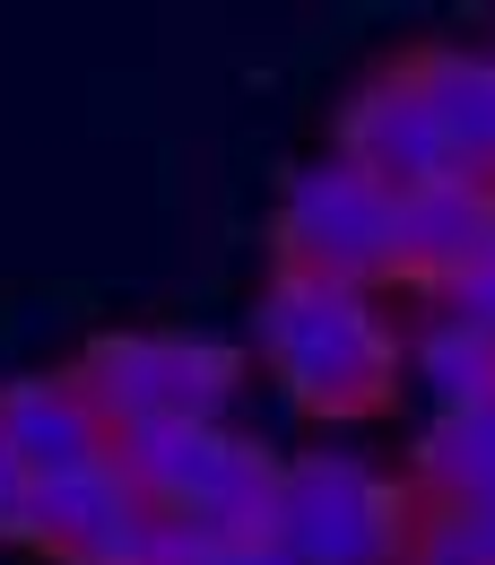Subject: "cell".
<instances>
[{
  "instance_id": "12",
  "label": "cell",
  "mask_w": 495,
  "mask_h": 565,
  "mask_svg": "<svg viewBox=\"0 0 495 565\" xmlns=\"http://www.w3.org/2000/svg\"><path fill=\"white\" fill-rule=\"evenodd\" d=\"M409 374L426 383V401L434 409H470V401H495V340L478 322H452V313H434L418 331V349H409Z\"/></svg>"
},
{
  "instance_id": "11",
  "label": "cell",
  "mask_w": 495,
  "mask_h": 565,
  "mask_svg": "<svg viewBox=\"0 0 495 565\" xmlns=\"http://www.w3.org/2000/svg\"><path fill=\"white\" fill-rule=\"evenodd\" d=\"M409 479H418V495H434V513L495 495V401L434 409L426 435L409 444Z\"/></svg>"
},
{
  "instance_id": "14",
  "label": "cell",
  "mask_w": 495,
  "mask_h": 565,
  "mask_svg": "<svg viewBox=\"0 0 495 565\" xmlns=\"http://www.w3.org/2000/svg\"><path fill=\"white\" fill-rule=\"evenodd\" d=\"M26 488H35V479H26V461H18V452H9V435H0V540H18V531H26Z\"/></svg>"
},
{
  "instance_id": "3",
  "label": "cell",
  "mask_w": 495,
  "mask_h": 565,
  "mask_svg": "<svg viewBox=\"0 0 495 565\" xmlns=\"http://www.w3.org/2000/svg\"><path fill=\"white\" fill-rule=\"evenodd\" d=\"M270 540L295 565H409L418 495L356 452H295V461H279Z\"/></svg>"
},
{
  "instance_id": "10",
  "label": "cell",
  "mask_w": 495,
  "mask_h": 565,
  "mask_svg": "<svg viewBox=\"0 0 495 565\" xmlns=\"http://www.w3.org/2000/svg\"><path fill=\"white\" fill-rule=\"evenodd\" d=\"M409 71L452 140V166L470 183H495V44H426L409 53Z\"/></svg>"
},
{
  "instance_id": "9",
  "label": "cell",
  "mask_w": 495,
  "mask_h": 565,
  "mask_svg": "<svg viewBox=\"0 0 495 565\" xmlns=\"http://www.w3.org/2000/svg\"><path fill=\"white\" fill-rule=\"evenodd\" d=\"M0 435H9V452L26 461V479L78 470V461L114 452V435L87 409V392L71 383V365H62V374H18V383H0Z\"/></svg>"
},
{
  "instance_id": "2",
  "label": "cell",
  "mask_w": 495,
  "mask_h": 565,
  "mask_svg": "<svg viewBox=\"0 0 495 565\" xmlns=\"http://www.w3.org/2000/svg\"><path fill=\"white\" fill-rule=\"evenodd\" d=\"M122 479L140 488L148 513L201 522L217 540H252L270 531L279 504V452L235 435L226 418H157V426H122L114 435Z\"/></svg>"
},
{
  "instance_id": "6",
  "label": "cell",
  "mask_w": 495,
  "mask_h": 565,
  "mask_svg": "<svg viewBox=\"0 0 495 565\" xmlns=\"http://www.w3.org/2000/svg\"><path fill=\"white\" fill-rule=\"evenodd\" d=\"M331 157H348L356 174H374L391 201L443 183V174H461V166H452V140H443V122H434V105H426V87H418V71H409V53L383 62V71H365L348 96H340Z\"/></svg>"
},
{
  "instance_id": "16",
  "label": "cell",
  "mask_w": 495,
  "mask_h": 565,
  "mask_svg": "<svg viewBox=\"0 0 495 565\" xmlns=\"http://www.w3.org/2000/svg\"><path fill=\"white\" fill-rule=\"evenodd\" d=\"M409 565H434V557H409Z\"/></svg>"
},
{
  "instance_id": "7",
  "label": "cell",
  "mask_w": 495,
  "mask_h": 565,
  "mask_svg": "<svg viewBox=\"0 0 495 565\" xmlns=\"http://www.w3.org/2000/svg\"><path fill=\"white\" fill-rule=\"evenodd\" d=\"M487 253H495V183L443 174L426 192H400V210H391V279L452 287Z\"/></svg>"
},
{
  "instance_id": "8",
  "label": "cell",
  "mask_w": 495,
  "mask_h": 565,
  "mask_svg": "<svg viewBox=\"0 0 495 565\" xmlns=\"http://www.w3.org/2000/svg\"><path fill=\"white\" fill-rule=\"evenodd\" d=\"M148 504L140 488L122 479V461L114 452H96V461H78V470H44L35 488H26V548H44L53 565L87 557V548H105L114 531H131Z\"/></svg>"
},
{
  "instance_id": "4",
  "label": "cell",
  "mask_w": 495,
  "mask_h": 565,
  "mask_svg": "<svg viewBox=\"0 0 495 565\" xmlns=\"http://www.w3.org/2000/svg\"><path fill=\"white\" fill-rule=\"evenodd\" d=\"M71 383L105 418V435H122V426L157 418H226L244 392V356L201 331H105V340H87Z\"/></svg>"
},
{
  "instance_id": "5",
  "label": "cell",
  "mask_w": 495,
  "mask_h": 565,
  "mask_svg": "<svg viewBox=\"0 0 495 565\" xmlns=\"http://www.w3.org/2000/svg\"><path fill=\"white\" fill-rule=\"evenodd\" d=\"M391 192L374 174H356L348 157H304L279 192V270L304 279H340V287H374L391 279Z\"/></svg>"
},
{
  "instance_id": "1",
  "label": "cell",
  "mask_w": 495,
  "mask_h": 565,
  "mask_svg": "<svg viewBox=\"0 0 495 565\" xmlns=\"http://www.w3.org/2000/svg\"><path fill=\"white\" fill-rule=\"evenodd\" d=\"M252 340L270 356L279 392L295 409H313V418H374L400 392V331L365 287L270 270Z\"/></svg>"
},
{
  "instance_id": "15",
  "label": "cell",
  "mask_w": 495,
  "mask_h": 565,
  "mask_svg": "<svg viewBox=\"0 0 495 565\" xmlns=\"http://www.w3.org/2000/svg\"><path fill=\"white\" fill-rule=\"evenodd\" d=\"M209 565H295V557H287L270 531H252V540H217V548H209Z\"/></svg>"
},
{
  "instance_id": "13",
  "label": "cell",
  "mask_w": 495,
  "mask_h": 565,
  "mask_svg": "<svg viewBox=\"0 0 495 565\" xmlns=\"http://www.w3.org/2000/svg\"><path fill=\"white\" fill-rule=\"evenodd\" d=\"M418 557H434V565H495V495L434 513V522L418 531Z\"/></svg>"
}]
</instances>
